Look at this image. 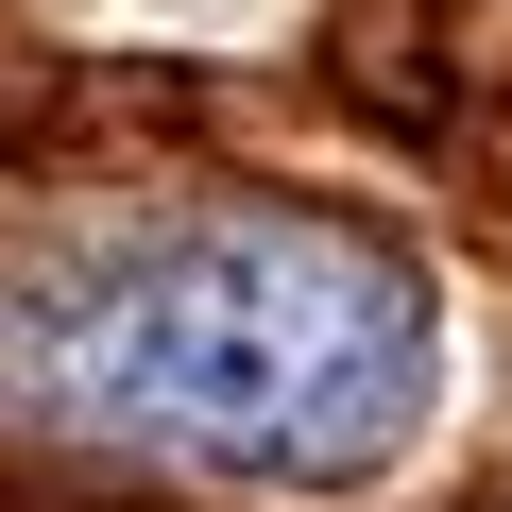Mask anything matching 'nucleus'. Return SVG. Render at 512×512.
Returning a JSON list of instances; mask_svg holds the SVG:
<instances>
[{
	"mask_svg": "<svg viewBox=\"0 0 512 512\" xmlns=\"http://www.w3.org/2000/svg\"><path fill=\"white\" fill-rule=\"evenodd\" d=\"M444 410V274L359 205L188 188L0 239V427L205 478V495H376Z\"/></svg>",
	"mask_w": 512,
	"mask_h": 512,
	"instance_id": "obj_1",
	"label": "nucleus"
}]
</instances>
